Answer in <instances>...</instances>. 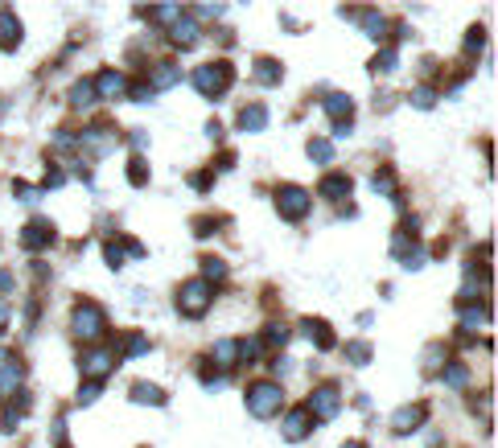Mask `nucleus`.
<instances>
[{
  "label": "nucleus",
  "instance_id": "nucleus-25",
  "mask_svg": "<svg viewBox=\"0 0 498 448\" xmlns=\"http://www.w3.org/2000/svg\"><path fill=\"white\" fill-rule=\"evenodd\" d=\"M396 62H400V58H396V49H383V54L371 62V70H375V74H387V70H396Z\"/></svg>",
  "mask_w": 498,
  "mask_h": 448
},
{
  "label": "nucleus",
  "instance_id": "nucleus-23",
  "mask_svg": "<svg viewBox=\"0 0 498 448\" xmlns=\"http://www.w3.org/2000/svg\"><path fill=\"white\" fill-rule=\"evenodd\" d=\"M91 99H95V87H91V79L75 83V90H70V103H75V107H87Z\"/></svg>",
  "mask_w": 498,
  "mask_h": 448
},
{
  "label": "nucleus",
  "instance_id": "nucleus-27",
  "mask_svg": "<svg viewBox=\"0 0 498 448\" xmlns=\"http://www.w3.org/2000/svg\"><path fill=\"white\" fill-rule=\"evenodd\" d=\"M144 350H148V337H140V333L124 337V354H144Z\"/></svg>",
  "mask_w": 498,
  "mask_h": 448
},
{
  "label": "nucleus",
  "instance_id": "nucleus-31",
  "mask_svg": "<svg viewBox=\"0 0 498 448\" xmlns=\"http://www.w3.org/2000/svg\"><path fill=\"white\" fill-rule=\"evenodd\" d=\"M91 399H99V383H83V391H79V403H91Z\"/></svg>",
  "mask_w": 498,
  "mask_h": 448
},
{
  "label": "nucleus",
  "instance_id": "nucleus-35",
  "mask_svg": "<svg viewBox=\"0 0 498 448\" xmlns=\"http://www.w3.org/2000/svg\"><path fill=\"white\" fill-rule=\"evenodd\" d=\"M4 317H8V309H4V305H0V329H4Z\"/></svg>",
  "mask_w": 498,
  "mask_h": 448
},
{
  "label": "nucleus",
  "instance_id": "nucleus-10",
  "mask_svg": "<svg viewBox=\"0 0 498 448\" xmlns=\"http://www.w3.org/2000/svg\"><path fill=\"white\" fill-rule=\"evenodd\" d=\"M49 243H54V226L45 223V218H38V223L25 226V247L42 251V247H49Z\"/></svg>",
  "mask_w": 498,
  "mask_h": 448
},
{
  "label": "nucleus",
  "instance_id": "nucleus-14",
  "mask_svg": "<svg viewBox=\"0 0 498 448\" xmlns=\"http://www.w3.org/2000/svg\"><path fill=\"white\" fill-rule=\"evenodd\" d=\"M264 124H268V111H264L260 103H251V107L239 111V132H260Z\"/></svg>",
  "mask_w": 498,
  "mask_h": 448
},
{
  "label": "nucleus",
  "instance_id": "nucleus-1",
  "mask_svg": "<svg viewBox=\"0 0 498 448\" xmlns=\"http://www.w3.org/2000/svg\"><path fill=\"white\" fill-rule=\"evenodd\" d=\"M231 66L226 62H206V66H198L194 70V90H202L206 99H219L226 87H231Z\"/></svg>",
  "mask_w": 498,
  "mask_h": 448
},
{
  "label": "nucleus",
  "instance_id": "nucleus-8",
  "mask_svg": "<svg viewBox=\"0 0 498 448\" xmlns=\"http://www.w3.org/2000/svg\"><path fill=\"white\" fill-rule=\"evenodd\" d=\"M416 424H424V403L400 407V411L391 415V428H396V432H416Z\"/></svg>",
  "mask_w": 498,
  "mask_h": 448
},
{
  "label": "nucleus",
  "instance_id": "nucleus-19",
  "mask_svg": "<svg viewBox=\"0 0 498 448\" xmlns=\"http://www.w3.org/2000/svg\"><path fill=\"white\" fill-rule=\"evenodd\" d=\"M169 42H173V45H194V42H198V25H194V21H173Z\"/></svg>",
  "mask_w": 498,
  "mask_h": 448
},
{
  "label": "nucleus",
  "instance_id": "nucleus-15",
  "mask_svg": "<svg viewBox=\"0 0 498 448\" xmlns=\"http://www.w3.org/2000/svg\"><path fill=\"white\" fill-rule=\"evenodd\" d=\"M0 42L8 45V49L21 42V21L13 17V8H0Z\"/></svg>",
  "mask_w": 498,
  "mask_h": 448
},
{
  "label": "nucleus",
  "instance_id": "nucleus-4",
  "mask_svg": "<svg viewBox=\"0 0 498 448\" xmlns=\"http://www.w3.org/2000/svg\"><path fill=\"white\" fill-rule=\"evenodd\" d=\"M70 329H75V337H83V342L99 337V333H103V309L91 305V301H83V305L75 309V317H70Z\"/></svg>",
  "mask_w": 498,
  "mask_h": 448
},
{
  "label": "nucleus",
  "instance_id": "nucleus-2",
  "mask_svg": "<svg viewBox=\"0 0 498 448\" xmlns=\"http://www.w3.org/2000/svg\"><path fill=\"white\" fill-rule=\"evenodd\" d=\"M280 407H284V391H280L276 383H251V387H247V411H251V415L268 419Z\"/></svg>",
  "mask_w": 498,
  "mask_h": 448
},
{
  "label": "nucleus",
  "instance_id": "nucleus-11",
  "mask_svg": "<svg viewBox=\"0 0 498 448\" xmlns=\"http://www.w3.org/2000/svg\"><path fill=\"white\" fill-rule=\"evenodd\" d=\"M309 424H313V415H309L305 407H297V411L284 419V436H288V440H305V436H309Z\"/></svg>",
  "mask_w": 498,
  "mask_h": 448
},
{
  "label": "nucleus",
  "instance_id": "nucleus-26",
  "mask_svg": "<svg viewBox=\"0 0 498 448\" xmlns=\"http://www.w3.org/2000/svg\"><path fill=\"white\" fill-rule=\"evenodd\" d=\"M128 177H132V185H144L148 181V165L136 157V161H128Z\"/></svg>",
  "mask_w": 498,
  "mask_h": 448
},
{
  "label": "nucleus",
  "instance_id": "nucleus-9",
  "mask_svg": "<svg viewBox=\"0 0 498 448\" xmlns=\"http://www.w3.org/2000/svg\"><path fill=\"white\" fill-rule=\"evenodd\" d=\"M21 374H25V366L13 358V354L0 350V391H13V387L21 383Z\"/></svg>",
  "mask_w": 498,
  "mask_h": 448
},
{
  "label": "nucleus",
  "instance_id": "nucleus-16",
  "mask_svg": "<svg viewBox=\"0 0 498 448\" xmlns=\"http://www.w3.org/2000/svg\"><path fill=\"white\" fill-rule=\"evenodd\" d=\"M280 79H284V70H280V62H276V58H260V62H256V83L276 87Z\"/></svg>",
  "mask_w": 498,
  "mask_h": 448
},
{
  "label": "nucleus",
  "instance_id": "nucleus-34",
  "mask_svg": "<svg viewBox=\"0 0 498 448\" xmlns=\"http://www.w3.org/2000/svg\"><path fill=\"white\" fill-rule=\"evenodd\" d=\"M342 448H366V445H362V440H346Z\"/></svg>",
  "mask_w": 498,
  "mask_h": 448
},
{
  "label": "nucleus",
  "instance_id": "nucleus-24",
  "mask_svg": "<svg viewBox=\"0 0 498 448\" xmlns=\"http://www.w3.org/2000/svg\"><path fill=\"white\" fill-rule=\"evenodd\" d=\"M309 157H313L317 165H325V161L334 157V148H329V140H321V136H317V140H309Z\"/></svg>",
  "mask_w": 498,
  "mask_h": 448
},
{
  "label": "nucleus",
  "instance_id": "nucleus-22",
  "mask_svg": "<svg viewBox=\"0 0 498 448\" xmlns=\"http://www.w3.org/2000/svg\"><path fill=\"white\" fill-rule=\"evenodd\" d=\"M202 275H206V284H219V280H226V264L223 259H202Z\"/></svg>",
  "mask_w": 498,
  "mask_h": 448
},
{
  "label": "nucleus",
  "instance_id": "nucleus-6",
  "mask_svg": "<svg viewBox=\"0 0 498 448\" xmlns=\"http://www.w3.org/2000/svg\"><path fill=\"white\" fill-rule=\"evenodd\" d=\"M305 411H309L313 419H334V415H338V387H317Z\"/></svg>",
  "mask_w": 498,
  "mask_h": 448
},
{
  "label": "nucleus",
  "instance_id": "nucleus-7",
  "mask_svg": "<svg viewBox=\"0 0 498 448\" xmlns=\"http://www.w3.org/2000/svg\"><path fill=\"white\" fill-rule=\"evenodd\" d=\"M91 87H95V95L116 99V95H124V90H128V79H124L120 70H103V74H95V79H91Z\"/></svg>",
  "mask_w": 498,
  "mask_h": 448
},
{
  "label": "nucleus",
  "instance_id": "nucleus-33",
  "mask_svg": "<svg viewBox=\"0 0 498 448\" xmlns=\"http://www.w3.org/2000/svg\"><path fill=\"white\" fill-rule=\"evenodd\" d=\"M8 288H13V275H8V271H0V292H8Z\"/></svg>",
  "mask_w": 498,
  "mask_h": 448
},
{
  "label": "nucleus",
  "instance_id": "nucleus-18",
  "mask_svg": "<svg viewBox=\"0 0 498 448\" xmlns=\"http://www.w3.org/2000/svg\"><path fill=\"white\" fill-rule=\"evenodd\" d=\"M181 79V70L178 66H173V62H157V66H153V87H173V83H178Z\"/></svg>",
  "mask_w": 498,
  "mask_h": 448
},
{
  "label": "nucleus",
  "instance_id": "nucleus-29",
  "mask_svg": "<svg viewBox=\"0 0 498 448\" xmlns=\"http://www.w3.org/2000/svg\"><path fill=\"white\" fill-rule=\"evenodd\" d=\"M346 354H350L355 362H366V358H371V346H366V342H350V346H346Z\"/></svg>",
  "mask_w": 498,
  "mask_h": 448
},
{
  "label": "nucleus",
  "instance_id": "nucleus-20",
  "mask_svg": "<svg viewBox=\"0 0 498 448\" xmlns=\"http://www.w3.org/2000/svg\"><path fill=\"white\" fill-rule=\"evenodd\" d=\"M305 333L313 337L317 350H334V333H329V325H321V321H305Z\"/></svg>",
  "mask_w": 498,
  "mask_h": 448
},
{
  "label": "nucleus",
  "instance_id": "nucleus-21",
  "mask_svg": "<svg viewBox=\"0 0 498 448\" xmlns=\"http://www.w3.org/2000/svg\"><path fill=\"white\" fill-rule=\"evenodd\" d=\"M132 399L136 403H165V391L153 387V383H136L132 387Z\"/></svg>",
  "mask_w": 498,
  "mask_h": 448
},
{
  "label": "nucleus",
  "instance_id": "nucleus-30",
  "mask_svg": "<svg viewBox=\"0 0 498 448\" xmlns=\"http://www.w3.org/2000/svg\"><path fill=\"white\" fill-rule=\"evenodd\" d=\"M391 185H396V177H391L387 169H383V173H375V189H379V193H387Z\"/></svg>",
  "mask_w": 498,
  "mask_h": 448
},
{
  "label": "nucleus",
  "instance_id": "nucleus-12",
  "mask_svg": "<svg viewBox=\"0 0 498 448\" xmlns=\"http://www.w3.org/2000/svg\"><path fill=\"white\" fill-rule=\"evenodd\" d=\"M111 366H116V358H111L107 350H91V354H83V370L95 374V383H99L103 374H111Z\"/></svg>",
  "mask_w": 498,
  "mask_h": 448
},
{
  "label": "nucleus",
  "instance_id": "nucleus-32",
  "mask_svg": "<svg viewBox=\"0 0 498 448\" xmlns=\"http://www.w3.org/2000/svg\"><path fill=\"white\" fill-rule=\"evenodd\" d=\"M412 103H416V107H433V90H428V87H420L416 95H412Z\"/></svg>",
  "mask_w": 498,
  "mask_h": 448
},
{
  "label": "nucleus",
  "instance_id": "nucleus-5",
  "mask_svg": "<svg viewBox=\"0 0 498 448\" xmlns=\"http://www.w3.org/2000/svg\"><path fill=\"white\" fill-rule=\"evenodd\" d=\"M276 206H280V214L293 223V218H305L309 214V193L301 189V185H284L280 193H276Z\"/></svg>",
  "mask_w": 498,
  "mask_h": 448
},
{
  "label": "nucleus",
  "instance_id": "nucleus-13",
  "mask_svg": "<svg viewBox=\"0 0 498 448\" xmlns=\"http://www.w3.org/2000/svg\"><path fill=\"white\" fill-rule=\"evenodd\" d=\"M83 144H87L95 157H103V152L116 148V132H111V128H91V132L83 136Z\"/></svg>",
  "mask_w": 498,
  "mask_h": 448
},
{
  "label": "nucleus",
  "instance_id": "nucleus-28",
  "mask_svg": "<svg viewBox=\"0 0 498 448\" xmlns=\"http://www.w3.org/2000/svg\"><path fill=\"white\" fill-rule=\"evenodd\" d=\"M465 378H469L465 366H449V370H445V383H449V387H465Z\"/></svg>",
  "mask_w": 498,
  "mask_h": 448
},
{
  "label": "nucleus",
  "instance_id": "nucleus-17",
  "mask_svg": "<svg viewBox=\"0 0 498 448\" xmlns=\"http://www.w3.org/2000/svg\"><path fill=\"white\" fill-rule=\"evenodd\" d=\"M321 193H325V198H346V193H350V177H346V173H325V177H321Z\"/></svg>",
  "mask_w": 498,
  "mask_h": 448
},
{
  "label": "nucleus",
  "instance_id": "nucleus-3",
  "mask_svg": "<svg viewBox=\"0 0 498 448\" xmlns=\"http://www.w3.org/2000/svg\"><path fill=\"white\" fill-rule=\"evenodd\" d=\"M210 284L206 280H189V284H181V292H178V309L185 317H198V313H206V305H210Z\"/></svg>",
  "mask_w": 498,
  "mask_h": 448
}]
</instances>
